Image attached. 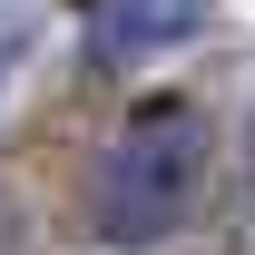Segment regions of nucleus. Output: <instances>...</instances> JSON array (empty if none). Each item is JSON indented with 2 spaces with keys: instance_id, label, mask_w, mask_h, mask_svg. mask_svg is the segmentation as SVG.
Here are the masks:
<instances>
[{
  "instance_id": "nucleus-4",
  "label": "nucleus",
  "mask_w": 255,
  "mask_h": 255,
  "mask_svg": "<svg viewBox=\"0 0 255 255\" xmlns=\"http://www.w3.org/2000/svg\"><path fill=\"white\" fill-rule=\"evenodd\" d=\"M10 59H20V30H10V20H0V79H10Z\"/></svg>"
},
{
  "instance_id": "nucleus-2",
  "label": "nucleus",
  "mask_w": 255,
  "mask_h": 255,
  "mask_svg": "<svg viewBox=\"0 0 255 255\" xmlns=\"http://www.w3.org/2000/svg\"><path fill=\"white\" fill-rule=\"evenodd\" d=\"M216 0H79V30H89V59L98 69H137V59H167L206 30Z\"/></svg>"
},
{
  "instance_id": "nucleus-1",
  "label": "nucleus",
  "mask_w": 255,
  "mask_h": 255,
  "mask_svg": "<svg viewBox=\"0 0 255 255\" xmlns=\"http://www.w3.org/2000/svg\"><path fill=\"white\" fill-rule=\"evenodd\" d=\"M206 157H216L206 108L196 98H147L89 167V236L118 246V255L167 246L196 216V196H206Z\"/></svg>"
},
{
  "instance_id": "nucleus-3",
  "label": "nucleus",
  "mask_w": 255,
  "mask_h": 255,
  "mask_svg": "<svg viewBox=\"0 0 255 255\" xmlns=\"http://www.w3.org/2000/svg\"><path fill=\"white\" fill-rule=\"evenodd\" d=\"M236 206H246V246H255V89H246V118H236Z\"/></svg>"
}]
</instances>
